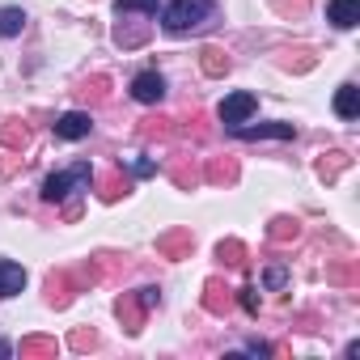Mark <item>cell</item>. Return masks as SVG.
I'll return each mask as SVG.
<instances>
[{"label":"cell","instance_id":"cell-19","mask_svg":"<svg viewBox=\"0 0 360 360\" xmlns=\"http://www.w3.org/2000/svg\"><path fill=\"white\" fill-rule=\"evenodd\" d=\"M26 30V13L22 9H0V39H13Z\"/></svg>","mask_w":360,"mask_h":360},{"label":"cell","instance_id":"cell-7","mask_svg":"<svg viewBox=\"0 0 360 360\" xmlns=\"http://www.w3.org/2000/svg\"><path fill=\"white\" fill-rule=\"evenodd\" d=\"M89 127H94V119H89L85 110H68V115L56 119V136H60V140H85Z\"/></svg>","mask_w":360,"mask_h":360},{"label":"cell","instance_id":"cell-21","mask_svg":"<svg viewBox=\"0 0 360 360\" xmlns=\"http://www.w3.org/2000/svg\"><path fill=\"white\" fill-rule=\"evenodd\" d=\"M208 183H238V161H212L208 165Z\"/></svg>","mask_w":360,"mask_h":360},{"label":"cell","instance_id":"cell-3","mask_svg":"<svg viewBox=\"0 0 360 360\" xmlns=\"http://www.w3.org/2000/svg\"><path fill=\"white\" fill-rule=\"evenodd\" d=\"M255 110H259V98L242 89V94H229V98L221 102V110H217V115H221V123H225V127L233 131V127L250 123V115H255Z\"/></svg>","mask_w":360,"mask_h":360},{"label":"cell","instance_id":"cell-8","mask_svg":"<svg viewBox=\"0 0 360 360\" xmlns=\"http://www.w3.org/2000/svg\"><path fill=\"white\" fill-rule=\"evenodd\" d=\"M326 22L339 26V30L360 26V0H330V5H326Z\"/></svg>","mask_w":360,"mask_h":360},{"label":"cell","instance_id":"cell-13","mask_svg":"<svg viewBox=\"0 0 360 360\" xmlns=\"http://www.w3.org/2000/svg\"><path fill=\"white\" fill-rule=\"evenodd\" d=\"M335 115H339V119H356V115H360V89H356V85H339V94H335Z\"/></svg>","mask_w":360,"mask_h":360},{"label":"cell","instance_id":"cell-5","mask_svg":"<svg viewBox=\"0 0 360 360\" xmlns=\"http://www.w3.org/2000/svg\"><path fill=\"white\" fill-rule=\"evenodd\" d=\"M242 140H292L297 136V127L292 123H242V127H233Z\"/></svg>","mask_w":360,"mask_h":360},{"label":"cell","instance_id":"cell-25","mask_svg":"<svg viewBox=\"0 0 360 360\" xmlns=\"http://www.w3.org/2000/svg\"><path fill=\"white\" fill-rule=\"evenodd\" d=\"M326 280H335V284H352V280H356V267H352V263H335V267L326 271Z\"/></svg>","mask_w":360,"mask_h":360},{"label":"cell","instance_id":"cell-16","mask_svg":"<svg viewBox=\"0 0 360 360\" xmlns=\"http://www.w3.org/2000/svg\"><path fill=\"white\" fill-rule=\"evenodd\" d=\"M200 68H204L208 77H225V72H229V56H225L221 47H204V51H200Z\"/></svg>","mask_w":360,"mask_h":360},{"label":"cell","instance_id":"cell-4","mask_svg":"<svg viewBox=\"0 0 360 360\" xmlns=\"http://www.w3.org/2000/svg\"><path fill=\"white\" fill-rule=\"evenodd\" d=\"M131 98L136 102H144V106H153V102H161L165 98V77L161 72H140V77H131Z\"/></svg>","mask_w":360,"mask_h":360},{"label":"cell","instance_id":"cell-15","mask_svg":"<svg viewBox=\"0 0 360 360\" xmlns=\"http://www.w3.org/2000/svg\"><path fill=\"white\" fill-rule=\"evenodd\" d=\"M22 360H34V356H56L60 352V343L56 339H47V335H30V339H22Z\"/></svg>","mask_w":360,"mask_h":360},{"label":"cell","instance_id":"cell-27","mask_svg":"<svg viewBox=\"0 0 360 360\" xmlns=\"http://www.w3.org/2000/svg\"><path fill=\"white\" fill-rule=\"evenodd\" d=\"M238 301H242L246 314H259V292L255 288H238Z\"/></svg>","mask_w":360,"mask_h":360},{"label":"cell","instance_id":"cell-28","mask_svg":"<svg viewBox=\"0 0 360 360\" xmlns=\"http://www.w3.org/2000/svg\"><path fill=\"white\" fill-rule=\"evenodd\" d=\"M136 301H140L144 309H157V301H161V292H157V288H140V292H136Z\"/></svg>","mask_w":360,"mask_h":360},{"label":"cell","instance_id":"cell-18","mask_svg":"<svg viewBox=\"0 0 360 360\" xmlns=\"http://www.w3.org/2000/svg\"><path fill=\"white\" fill-rule=\"evenodd\" d=\"M297 233H301V221L297 217H276L271 229H267L271 242H297Z\"/></svg>","mask_w":360,"mask_h":360},{"label":"cell","instance_id":"cell-9","mask_svg":"<svg viewBox=\"0 0 360 360\" xmlns=\"http://www.w3.org/2000/svg\"><path fill=\"white\" fill-rule=\"evenodd\" d=\"M148 22H153V18H144V22H119V26H115V43H119L123 51H127V47H140V43L148 39V30H153Z\"/></svg>","mask_w":360,"mask_h":360},{"label":"cell","instance_id":"cell-1","mask_svg":"<svg viewBox=\"0 0 360 360\" xmlns=\"http://www.w3.org/2000/svg\"><path fill=\"white\" fill-rule=\"evenodd\" d=\"M208 22H212V0H169L161 13V26L169 34H187V30L208 26Z\"/></svg>","mask_w":360,"mask_h":360},{"label":"cell","instance_id":"cell-17","mask_svg":"<svg viewBox=\"0 0 360 360\" xmlns=\"http://www.w3.org/2000/svg\"><path fill=\"white\" fill-rule=\"evenodd\" d=\"M204 309L208 314H225L229 309V288H221V280H208L204 284Z\"/></svg>","mask_w":360,"mask_h":360},{"label":"cell","instance_id":"cell-12","mask_svg":"<svg viewBox=\"0 0 360 360\" xmlns=\"http://www.w3.org/2000/svg\"><path fill=\"white\" fill-rule=\"evenodd\" d=\"M347 165H352V157H347L343 148H330V153H322V161H318V174L326 178V183H335V178H339Z\"/></svg>","mask_w":360,"mask_h":360},{"label":"cell","instance_id":"cell-23","mask_svg":"<svg viewBox=\"0 0 360 360\" xmlns=\"http://www.w3.org/2000/svg\"><path fill=\"white\" fill-rule=\"evenodd\" d=\"M123 191H127V183H123V178H119V174H106V178H102V183H98V195H102L106 204H115V200H119Z\"/></svg>","mask_w":360,"mask_h":360},{"label":"cell","instance_id":"cell-22","mask_svg":"<svg viewBox=\"0 0 360 360\" xmlns=\"http://www.w3.org/2000/svg\"><path fill=\"white\" fill-rule=\"evenodd\" d=\"M0 144H9V148H26L30 144V131L22 123H5L0 127Z\"/></svg>","mask_w":360,"mask_h":360},{"label":"cell","instance_id":"cell-29","mask_svg":"<svg viewBox=\"0 0 360 360\" xmlns=\"http://www.w3.org/2000/svg\"><path fill=\"white\" fill-rule=\"evenodd\" d=\"M94 343H98L94 330H77V335H72V347H77V352H85V347H94Z\"/></svg>","mask_w":360,"mask_h":360},{"label":"cell","instance_id":"cell-6","mask_svg":"<svg viewBox=\"0 0 360 360\" xmlns=\"http://www.w3.org/2000/svg\"><path fill=\"white\" fill-rule=\"evenodd\" d=\"M191 246H195L191 229H174V233H161L157 238V255H165V259H187Z\"/></svg>","mask_w":360,"mask_h":360},{"label":"cell","instance_id":"cell-20","mask_svg":"<svg viewBox=\"0 0 360 360\" xmlns=\"http://www.w3.org/2000/svg\"><path fill=\"white\" fill-rule=\"evenodd\" d=\"M217 259H221L225 267H242V263H246V246H242L238 238H229V242L217 246Z\"/></svg>","mask_w":360,"mask_h":360},{"label":"cell","instance_id":"cell-26","mask_svg":"<svg viewBox=\"0 0 360 360\" xmlns=\"http://www.w3.org/2000/svg\"><path fill=\"white\" fill-rule=\"evenodd\" d=\"M106 85H110V81H106V77H94V81H85V85H81V94H85V98H94V102H98V98H106Z\"/></svg>","mask_w":360,"mask_h":360},{"label":"cell","instance_id":"cell-30","mask_svg":"<svg viewBox=\"0 0 360 360\" xmlns=\"http://www.w3.org/2000/svg\"><path fill=\"white\" fill-rule=\"evenodd\" d=\"M305 5H309V0H276L280 13H305Z\"/></svg>","mask_w":360,"mask_h":360},{"label":"cell","instance_id":"cell-31","mask_svg":"<svg viewBox=\"0 0 360 360\" xmlns=\"http://www.w3.org/2000/svg\"><path fill=\"white\" fill-rule=\"evenodd\" d=\"M280 284H284V267H271L267 271V288H280Z\"/></svg>","mask_w":360,"mask_h":360},{"label":"cell","instance_id":"cell-2","mask_svg":"<svg viewBox=\"0 0 360 360\" xmlns=\"http://www.w3.org/2000/svg\"><path fill=\"white\" fill-rule=\"evenodd\" d=\"M89 165L81 161V165H72V169H64V174H51L47 183H43V200L47 204H64L72 191H89Z\"/></svg>","mask_w":360,"mask_h":360},{"label":"cell","instance_id":"cell-11","mask_svg":"<svg viewBox=\"0 0 360 360\" xmlns=\"http://www.w3.org/2000/svg\"><path fill=\"white\" fill-rule=\"evenodd\" d=\"M72 292H77L72 276H64V271H60V276H51V280H47V301H51L56 309H64V305L72 301Z\"/></svg>","mask_w":360,"mask_h":360},{"label":"cell","instance_id":"cell-24","mask_svg":"<svg viewBox=\"0 0 360 360\" xmlns=\"http://www.w3.org/2000/svg\"><path fill=\"white\" fill-rule=\"evenodd\" d=\"M115 9H119V13H144V18H157V0H119Z\"/></svg>","mask_w":360,"mask_h":360},{"label":"cell","instance_id":"cell-10","mask_svg":"<svg viewBox=\"0 0 360 360\" xmlns=\"http://www.w3.org/2000/svg\"><path fill=\"white\" fill-rule=\"evenodd\" d=\"M26 288V271L18 263H5L0 259V297H18Z\"/></svg>","mask_w":360,"mask_h":360},{"label":"cell","instance_id":"cell-14","mask_svg":"<svg viewBox=\"0 0 360 360\" xmlns=\"http://www.w3.org/2000/svg\"><path fill=\"white\" fill-rule=\"evenodd\" d=\"M144 305L136 301V297H123L119 301V318H123V326H127V335H140V326H144Z\"/></svg>","mask_w":360,"mask_h":360}]
</instances>
